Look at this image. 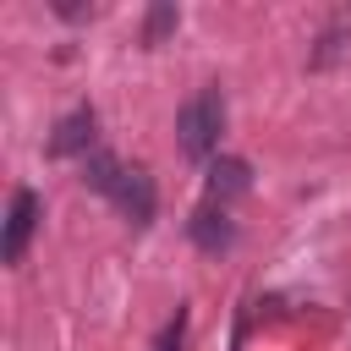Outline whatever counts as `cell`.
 I'll list each match as a JSON object with an SVG mask.
<instances>
[{"label":"cell","instance_id":"obj_1","mask_svg":"<svg viewBox=\"0 0 351 351\" xmlns=\"http://www.w3.org/2000/svg\"><path fill=\"white\" fill-rule=\"evenodd\" d=\"M176 132H181V154L186 159H208L219 148V132H225V99H219V88L192 93L181 104V115H176Z\"/></svg>","mask_w":351,"mask_h":351},{"label":"cell","instance_id":"obj_2","mask_svg":"<svg viewBox=\"0 0 351 351\" xmlns=\"http://www.w3.org/2000/svg\"><path fill=\"white\" fill-rule=\"evenodd\" d=\"M38 214H44L38 192L33 186H16L11 192V214H5V236H0V258L5 263H22V252H27L33 230H38Z\"/></svg>","mask_w":351,"mask_h":351},{"label":"cell","instance_id":"obj_3","mask_svg":"<svg viewBox=\"0 0 351 351\" xmlns=\"http://www.w3.org/2000/svg\"><path fill=\"white\" fill-rule=\"evenodd\" d=\"M110 203H115L132 225H148V219H154V181H148V170H143V165H126L121 181H115V192H110Z\"/></svg>","mask_w":351,"mask_h":351},{"label":"cell","instance_id":"obj_4","mask_svg":"<svg viewBox=\"0 0 351 351\" xmlns=\"http://www.w3.org/2000/svg\"><path fill=\"white\" fill-rule=\"evenodd\" d=\"M93 126H99L93 104H77L71 115H60V126H55V137H49V154H55V159H77V154H88V148H93Z\"/></svg>","mask_w":351,"mask_h":351},{"label":"cell","instance_id":"obj_5","mask_svg":"<svg viewBox=\"0 0 351 351\" xmlns=\"http://www.w3.org/2000/svg\"><path fill=\"white\" fill-rule=\"evenodd\" d=\"M186 236L203 247V252H225L230 241H236V225H230V214L225 208H214V203H203L192 219H186Z\"/></svg>","mask_w":351,"mask_h":351},{"label":"cell","instance_id":"obj_6","mask_svg":"<svg viewBox=\"0 0 351 351\" xmlns=\"http://www.w3.org/2000/svg\"><path fill=\"white\" fill-rule=\"evenodd\" d=\"M247 186H252V165H247V159H214V165H208V203L225 208V197H236V192H247Z\"/></svg>","mask_w":351,"mask_h":351},{"label":"cell","instance_id":"obj_7","mask_svg":"<svg viewBox=\"0 0 351 351\" xmlns=\"http://www.w3.org/2000/svg\"><path fill=\"white\" fill-rule=\"evenodd\" d=\"M121 170H126V165H121L115 154H104V148H93V154H88V186H93L99 197H110V192H115Z\"/></svg>","mask_w":351,"mask_h":351},{"label":"cell","instance_id":"obj_8","mask_svg":"<svg viewBox=\"0 0 351 351\" xmlns=\"http://www.w3.org/2000/svg\"><path fill=\"white\" fill-rule=\"evenodd\" d=\"M176 22H181V11H176L170 0H165V5H154V11L143 16V44H159V38H165Z\"/></svg>","mask_w":351,"mask_h":351},{"label":"cell","instance_id":"obj_9","mask_svg":"<svg viewBox=\"0 0 351 351\" xmlns=\"http://www.w3.org/2000/svg\"><path fill=\"white\" fill-rule=\"evenodd\" d=\"M186 346V307H176V318L154 335V351H181Z\"/></svg>","mask_w":351,"mask_h":351}]
</instances>
